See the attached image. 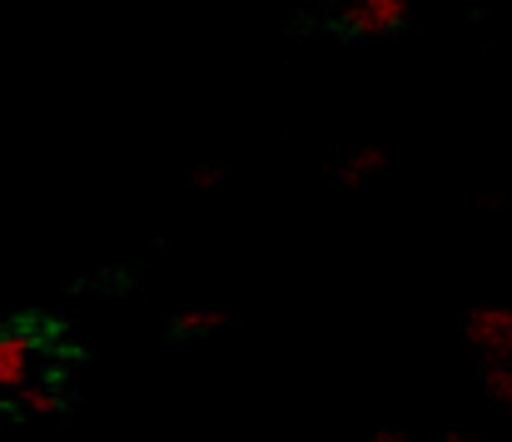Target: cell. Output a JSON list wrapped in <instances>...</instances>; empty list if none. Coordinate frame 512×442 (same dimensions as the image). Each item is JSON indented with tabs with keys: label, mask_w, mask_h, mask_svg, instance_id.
Listing matches in <instances>:
<instances>
[{
	"label": "cell",
	"mask_w": 512,
	"mask_h": 442,
	"mask_svg": "<svg viewBox=\"0 0 512 442\" xmlns=\"http://www.w3.org/2000/svg\"><path fill=\"white\" fill-rule=\"evenodd\" d=\"M373 442H408V438H403V433H378Z\"/></svg>",
	"instance_id": "9"
},
{
	"label": "cell",
	"mask_w": 512,
	"mask_h": 442,
	"mask_svg": "<svg viewBox=\"0 0 512 442\" xmlns=\"http://www.w3.org/2000/svg\"><path fill=\"white\" fill-rule=\"evenodd\" d=\"M443 442H473V438H468V433H448Z\"/></svg>",
	"instance_id": "10"
},
{
	"label": "cell",
	"mask_w": 512,
	"mask_h": 442,
	"mask_svg": "<svg viewBox=\"0 0 512 442\" xmlns=\"http://www.w3.org/2000/svg\"><path fill=\"white\" fill-rule=\"evenodd\" d=\"M378 169H383V149H353L348 164L339 169V179L343 184H363V179H373Z\"/></svg>",
	"instance_id": "4"
},
{
	"label": "cell",
	"mask_w": 512,
	"mask_h": 442,
	"mask_svg": "<svg viewBox=\"0 0 512 442\" xmlns=\"http://www.w3.org/2000/svg\"><path fill=\"white\" fill-rule=\"evenodd\" d=\"M35 368V338L30 328H0V388L5 393H25Z\"/></svg>",
	"instance_id": "1"
},
{
	"label": "cell",
	"mask_w": 512,
	"mask_h": 442,
	"mask_svg": "<svg viewBox=\"0 0 512 442\" xmlns=\"http://www.w3.org/2000/svg\"><path fill=\"white\" fill-rule=\"evenodd\" d=\"M174 328L179 333H214V328H224V313L219 308H184V313H174Z\"/></svg>",
	"instance_id": "5"
},
{
	"label": "cell",
	"mask_w": 512,
	"mask_h": 442,
	"mask_svg": "<svg viewBox=\"0 0 512 442\" xmlns=\"http://www.w3.org/2000/svg\"><path fill=\"white\" fill-rule=\"evenodd\" d=\"M343 5H348V0H343Z\"/></svg>",
	"instance_id": "11"
},
{
	"label": "cell",
	"mask_w": 512,
	"mask_h": 442,
	"mask_svg": "<svg viewBox=\"0 0 512 442\" xmlns=\"http://www.w3.org/2000/svg\"><path fill=\"white\" fill-rule=\"evenodd\" d=\"M488 388H493V398H503L512 408V368L508 358H493V368H488Z\"/></svg>",
	"instance_id": "7"
},
{
	"label": "cell",
	"mask_w": 512,
	"mask_h": 442,
	"mask_svg": "<svg viewBox=\"0 0 512 442\" xmlns=\"http://www.w3.org/2000/svg\"><path fill=\"white\" fill-rule=\"evenodd\" d=\"M194 184H199V189H209V184H219V169H199V174H194Z\"/></svg>",
	"instance_id": "8"
},
{
	"label": "cell",
	"mask_w": 512,
	"mask_h": 442,
	"mask_svg": "<svg viewBox=\"0 0 512 442\" xmlns=\"http://www.w3.org/2000/svg\"><path fill=\"white\" fill-rule=\"evenodd\" d=\"M343 15H348V30L353 35H388V30L403 25L408 0H348Z\"/></svg>",
	"instance_id": "2"
},
{
	"label": "cell",
	"mask_w": 512,
	"mask_h": 442,
	"mask_svg": "<svg viewBox=\"0 0 512 442\" xmlns=\"http://www.w3.org/2000/svg\"><path fill=\"white\" fill-rule=\"evenodd\" d=\"M468 338L488 358H512V308H473L468 313Z\"/></svg>",
	"instance_id": "3"
},
{
	"label": "cell",
	"mask_w": 512,
	"mask_h": 442,
	"mask_svg": "<svg viewBox=\"0 0 512 442\" xmlns=\"http://www.w3.org/2000/svg\"><path fill=\"white\" fill-rule=\"evenodd\" d=\"M25 408H30L35 418H50V413H60L65 403H60V388H25Z\"/></svg>",
	"instance_id": "6"
}]
</instances>
